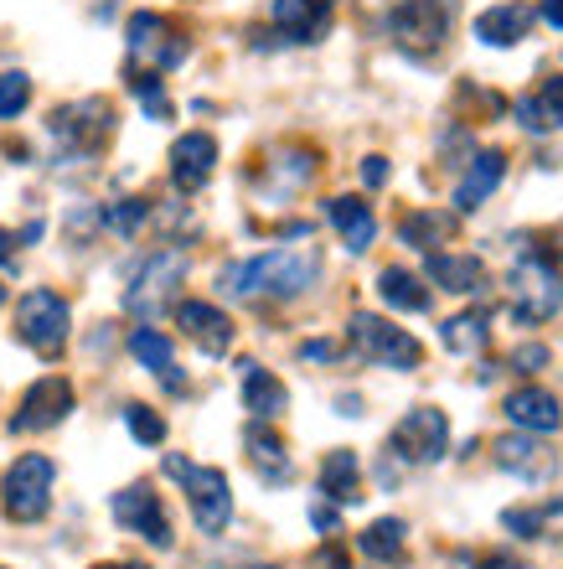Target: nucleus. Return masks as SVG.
Instances as JSON below:
<instances>
[{"instance_id":"1","label":"nucleus","mask_w":563,"mask_h":569,"mask_svg":"<svg viewBox=\"0 0 563 569\" xmlns=\"http://www.w3.org/2000/svg\"><path fill=\"white\" fill-rule=\"evenodd\" d=\"M321 274V254L311 243L300 249H269L259 259H243V264H228L223 270V290L238 300H295L305 296Z\"/></svg>"},{"instance_id":"2","label":"nucleus","mask_w":563,"mask_h":569,"mask_svg":"<svg viewBox=\"0 0 563 569\" xmlns=\"http://www.w3.org/2000/svg\"><path fill=\"white\" fill-rule=\"evenodd\" d=\"M506 284H512V316H517V321L543 327V321L559 316L563 274H559V264H553L549 254H522L517 264H512V274H506Z\"/></svg>"},{"instance_id":"3","label":"nucleus","mask_w":563,"mask_h":569,"mask_svg":"<svg viewBox=\"0 0 563 569\" xmlns=\"http://www.w3.org/2000/svg\"><path fill=\"white\" fill-rule=\"evenodd\" d=\"M165 477L181 481V492L192 502V518L202 533H223L228 518H233V492H228V477L218 466H197L187 456H165Z\"/></svg>"},{"instance_id":"4","label":"nucleus","mask_w":563,"mask_h":569,"mask_svg":"<svg viewBox=\"0 0 563 569\" xmlns=\"http://www.w3.org/2000/svg\"><path fill=\"white\" fill-rule=\"evenodd\" d=\"M346 342H352L356 358L378 362V368H393V373H414L419 362H424V347H419L409 331L383 321V316H372V311H356L352 321H346Z\"/></svg>"},{"instance_id":"5","label":"nucleus","mask_w":563,"mask_h":569,"mask_svg":"<svg viewBox=\"0 0 563 569\" xmlns=\"http://www.w3.org/2000/svg\"><path fill=\"white\" fill-rule=\"evenodd\" d=\"M52 477H58V466L47 461V456H21L11 461L6 481H0V508L11 523H42L47 508H52Z\"/></svg>"},{"instance_id":"6","label":"nucleus","mask_w":563,"mask_h":569,"mask_svg":"<svg viewBox=\"0 0 563 569\" xmlns=\"http://www.w3.org/2000/svg\"><path fill=\"white\" fill-rule=\"evenodd\" d=\"M73 331V311L58 290H27L16 306V337L37 352V358H58L62 342Z\"/></svg>"},{"instance_id":"7","label":"nucleus","mask_w":563,"mask_h":569,"mask_svg":"<svg viewBox=\"0 0 563 569\" xmlns=\"http://www.w3.org/2000/svg\"><path fill=\"white\" fill-rule=\"evenodd\" d=\"M388 31L393 42L409 52V58H430L445 47V31H450V6L445 0H399L388 11Z\"/></svg>"},{"instance_id":"8","label":"nucleus","mask_w":563,"mask_h":569,"mask_svg":"<svg viewBox=\"0 0 563 569\" xmlns=\"http://www.w3.org/2000/svg\"><path fill=\"white\" fill-rule=\"evenodd\" d=\"M109 130H114V104L109 99H78V104H62L52 114V140L68 156H93L109 140Z\"/></svg>"},{"instance_id":"9","label":"nucleus","mask_w":563,"mask_h":569,"mask_svg":"<svg viewBox=\"0 0 563 569\" xmlns=\"http://www.w3.org/2000/svg\"><path fill=\"white\" fill-rule=\"evenodd\" d=\"M187 280V254H177V249H161V254H150L140 270H134L130 290H124V306H130L134 316H161L165 306H171V290Z\"/></svg>"},{"instance_id":"10","label":"nucleus","mask_w":563,"mask_h":569,"mask_svg":"<svg viewBox=\"0 0 563 569\" xmlns=\"http://www.w3.org/2000/svg\"><path fill=\"white\" fill-rule=\"evenodd\" d=\"M109 508H114L119 528L140 533L150 549H171V543H177V533H171V518H165V508H161V492H155L150 481H134V487L114 492V502H109Z\"/></svg>"},{"instance_id":"11","label":"nucleus","mask_w":563,"mask_h":569,"mask_svg":"<svg viewBox=\"0 0 563 569\" xmlns=\"http://www.w3.org/2000/svg\"><path fill=\"white\" fill-rule=\"evenodd\" d=\"M388 450H399L403 461H440L450 450V420L430 405L409 409V415L393 425V435H388Z\"/></svg>"},{"instance_id":"12","label":"nucleus","mask_w":563,"mask_h":569,"mask_svg":"<svg viewBox=\"0 0 563 569\" xmlns=\"http://www.w3.org/2000/svg\"><path fill=\"white\" fill-rule=\"evenodd\" d=\"M73 415V383L68 378H37L27 389V399H21V409L11 415V430L16 435H42L52 430V425H62Z\"/></svg>"},{"instance_id":"13","label":"nucleus","mask_w":563,"mask_h":569,"mask_svg":"<svg viewBox=\"0 0 563 569\" xmlns=\"http://www.w3.org/2000/svg\"><path fill=\"white\" fill-rule=\"evenodd\" d=\"M130 52L134 58L150 62V73H161V68H177L181 58H187V37H181L171 21H165L161 11H134L130 16Z\"/></svg>"},{"instance_id":"14","label":"nucleus","mask_w":563,"mask_h":569,"mask_svg":"<svg viewBox=\"0 0 563 569\" xmlns=\"http://www.w3.org/2000/svg\"><path fill=\"white\" fill-rule=\"evenodd\" d=\"M496 466L512 471L517 481L543 487V481L559 477V450H549L543 440H527V435H502V440H496Z\"/></svg>"},{"instance_id":"15","label":"nucleus","mask_w":563,"mask_h":569,"mask_svg":"<svg viewBox=\"0 0 563 569\" xmlns=\"http://www.w3.org/2000/svg\"><path fill=\"white\" fill-rule=\"evenodd\" d=\"M218 171V140L192 130V136H181L171 146V181H177L181 192H202Z\"/></svg>"},{"instance_id":"16","label":"nucleus","mask_w":563,"mask_h":569,"mask_svg":"<svg viewBox=\"0 0 563 569\" xmlns=\"http://www.w3.org/2000/svg\"><path fill=\"white\" fill-rule=\"evenodd\" d=\"M177 327L192 337L208 358H223L228 347H233V321H228V311H218V306H208V300H181L177 306Z\"/></svg>"},{"instance_id":"17","label":"nucleus","mask_w":563,"mask_h":569,"mask_svg":"<svg viewBox=\"0 0 563 569\" xmlns=\"http://www.w3.org/2000/svg\"><path fill=\"white\" fill-rule=\"evenodd\" d=\"M269 16L290 42H321L331 27V0H274Z\"/></svg>"},{"instance_id":"18","label":"nucleus","mask_w":563,"mask_h":569,"mask_svg":"<svg viewBox=\"0 0 563 569\" xmlns=\"http://www.w3.org/2000/svg\"><path fill=\"white\" fill-rule=\"evenodd\" d=\"M537 11L533 6H517V0H506V6H491V11L475 16V37L486 47H517L527 31H533Z\"/></svg>"},{"instance_id":"19","label":"nucleus","mask_w":563,"mask_h":569,"mask_svg":"<svg viewBox=\"0 0 563 569\" xmlns=\"http://www.w3.org/2000/svg\"><path fill=\"white\" fill-rule=\"evenodd\" d=\"M502 177H506L502 150H481V156H471V166H465V177H460V187H455V208L475 212L496 187H502Z\"/></svg>"},{"instance_id":"20","label":"nucleus","mask_w":563,"mask_h":569,"mask_svg":"<svg viewBox=\"0 0 563 569\" xmlns=\"http://www.w3.org/2000/svg\"><path fill=\"white\" fill-rule=\"evenodd\" d=\"M506 420L517 425V430L553 435L563 425V405H559V393H549V389H517L506 399Z\"/></svg>"},{"instance_id":"21","label":"nucleus","mask_w":563,"mask_h":569,"mask_svg":"<svg viewBox=\"0 0 563 569\" xmlns=\"http://www.w3.org/2000/svg\"><path fill=\"white\" fill-rule=\"evenodd\" d=\"M326 218H331V228L341 233V243H346L352 254H362V249L378 239V218H372V208L368 202H356V197H331Z\"/></svg>"},{"instance_id":"22","label":"nucleus","mask_w":563,"mask_h":569,"mask_svg":"<svg viewBox=\"0 0 563 569\" xmlns=\"http://www.w3.org/2000/svg\"><path fill=\"white\" fill-rule=\"evenodd\" d=\"M430 280L450 296H481L486 290V264L475 254H430Z\"/></svg>"},{"instance_id":"23","label":"nucleus","mask_w":563,"mask_h":569,"mask_svg":"<svg viewBox=\"0 0 563 569\" xmlns=\"http://www.w3.org/2000/svg\"><path fill=\"white\" fill-rule=\"evenodd\" d=\"M243 405H249L253 420H280L284 409H290V393L274 373H264L259 362H243Z\"/></svg>"},{"instance_id":"24","label":"nucleus","mask_w":563,"mask_h":569,"mask_svg":"<svg viewBox=\"0 0 563 569\" xmlns=\"http://www.w3.org/2000/svg\"><path fill=\"white\" fill-rule=\"evenodd\" d=\"M517 124L533 130V136H549V130H563V73L543 78V89L527 93L517 104Z\"/></svg>"},{"instance_id":"25","label":"nucleus","mask_w":563,"mask_h":569,"mask_svg":"<svg viewBox=\"0 0 563 569\" xmlns=\"http://www.w3.org/2000/svg\"><path fill=\"white\" fill-rule=\"evenodd\" d=\"M243 446H249V461H253V471L264 481H290V450H284V440L274 430H269L264 420H253L249 425V435H243Z\"/></svg>"},{"instance_id":"26","label":"nucleus","mask_w":563,"mask_h":569,"mask_svg":"<svg viewBox=\"0 0 563 569\" xmlns=\"http://www.w3.org/2000/svg\"><path fill=\"white\" fill-rule=\"evenodd\" d=\"M130 352H134V362H145L150 373L165 378V389H181L177 347H171V337H161L155 327H140V331H130Z\"/></svg>"},{"instance_id":"27","label":"nucleus","mask_w":563,"mask_h":569,"mask_svg":"<svg viewBox=\"0 0 563 569\" xmlns=\"http://www.w3.org/2000/svg\"><path fill=\"white\" fill-rule=\"evenodd\" d=\"M321 492L331 502H356L362 497V466H356L352 450H331L326 461H321Z\"/></svg>"},{"instance_id":"28","label":"nucleus","mask_w":563,"mask_h":569,"mask_svg":"<svg viewBox=\"0 0 563 569\" xmlns=\"http://www.w3.org/2000/svg\"><path fill=\"white\" fill-rule=\"evenodd\" d=\"M502 523L517 533V539H543V533H563V497H549L537 508H506Z\"/></svg>"},{"instance_id":"29","label":"nucleus","mask_w":563,"mask_h":569,"mask_svg":"<svg viewBox=\"0 0 563 569\" xmlns=\"http://www.w3.org/2000/svg\"><path fill=\"white\" fill-rule=\"evenodd\" d=\"M378 296H383L393 311H430V290L419 284V274L399 270V264H388V270L378 274Z\"/></svg>"},{"instance_id":"30","label":"nucleus","mask_w":563,"mask_h":569,"mask_svg":"<svg viewBox=\"0 0 563 569\" xmlns=\"http://www.w3.org/2000/svg\"><path fill=\"white\" fill-rule=\"evenodd\" d=\"M403 533H409V528H403L399 518H378V523L356 539V549H362L368 559H378V565H399L403 559Z\"/></svg>"},{"instance_id":"31","label":"nucleus","mask_w":563,"mask_h":569,"mask_svg":"<svg viewBox=\"0 0 563 569\" xmlns=\"http://www.w3.org/2000/svg\"><path fill=\"white\" fill-rule=\"evenodd\" d=\"M440 337H445L450 352H460V358H475V352L486 347V316H481V311H460V316H450Z\"/></svg>"},{"instance_id":"32","label":"nucleus","mask_w":563,"mask_h":569,"mask_svg":"<svg viewBox=\"0 0 563 569\" xmlns=\"http://www.w3.org/2000/svg\"><path fill=\"white\" fill-rule=\"evenodd\" d=\"M450 228L455 223H450L445 212H409V218L399 223V239L409 243V249H430L434 254V239H445Z\"/></svg>"},{"instance_id":"33","label":"nucleus","mask_w":563,"mask_h":569,"mask_svg":"<svg viewBox=\"0 0 563 569\" xmlns=\"http://www.w3.org/2000/svg\"><path fill=\"white\" fill-rule=\"evenodd\" d=\"M145 218H150V202H145V197H124V202H109V212H104V223L114 228L119 239H130V233L145 223Z\"/></svg>"},{"instance_id":"34","label":"nucleus","mask_w":563,"mask_h":569,"mask_svg":"<svg viewBox=\"0 0 563 569\" xmlns=\"http://www.w3.org/2000/svg\"><path fill=\"white\" fill-rule=\"evenodd\" d=\"M130 89H134V99H140V104L150 109V114H155V120H165V114H171V99H165V89H161V78L150 73H140V68H134L130 73Z\"/></svg>"},{"instance_id":"35","label":"nucleus","mask_w":563,"mask_h":569,"mask_svg":"<svg viewBox=\"0 0 563 569\" xmlns=\"http://www.w3.org/2000/svg\"><path fill=\"white\" fill-rule=\"evenodd\" d=\"M124 425H130V435L140 440V446H161V440H165V420L155 415V409H145V405L124 409Z\"/></svg>"},{"instance_id":"36","label":"nucleus","mask_w":563,"mask_h":569,"mask_svg":"<svg viewBox=\"0 0 563 569\" xmlns=\"http://www.w3.org/2000/svg\"><path fill=\"white\" fill-rule=\"evenodd\" d=\"M31 104V78L27 73H0V120H16Z\"/></svg>"},{"instance_id":"37","label":"nucleus","mask_w":563,"mask_h":569,"mask_svg":"<svg viewBox=\"0 0 563 569\" xmlns=\"http://www.w3.org/2000/svg\"><path fill=\"white\" fill-rule=\"evenodd\" d=\"M512 368H517V373H543V368H549V347L543 342L517 347V352H512Z\"/></svg>"},{"instance_id":"38","label":"nucleus","mask_w":563,"mask_h":569,"mask_svg":"<svg viewBox=\"0 0 563 569\" xmlns=\"http://www.w3.org/2000/svg\"><path fill=\"white\" fill-rule=\"evenodd\" d=\"M311 569H352V559H346V549L341 543H321L311 559Z\"/></svg>"},{"instance_id":"39","label":"nucleus","mask_w":563,"mask_h":569,"mask_svg":"<svg viewBox=\"0 0 563 569\" xmlns=\"http://www.w3.org/2000/svg\"><path fill=\"white\" fill-rule=\"evenodd\" d=\"M362 181H368V187H383V181H388V161H383V156H368V161H362Z\"/></svg>"},{"instance_id":"40","label":"nucleus","mask_w":563,"mask_h":569,"mask_svg":"<svg viewBox=\"0 0 563 569\" xmlns=\"http://www.w3.org/2000/svg\"><path fill=\"white\" fill-rule=\"evenodd\" d=\"M475 569H527V565H522L517 555H486V559H481V565H475Z\"/></svg>"},{"instance_id":"41","label":"nucleus","mask_w":563,"mask_h":569,"mask_svg":"<svg viewBox=\"0 0 563 569\" xmlns=\"http://www.w3.org/2000/svg\"><path fill=\"white\" fill-rule=\"evenodd\" d=\"M311 523L321 528V533H336V528H341V518H336V512H331V508H311Z\"/></svg>"},{"instance_id":"42","label":"nucleus","mask_w":563,"mask_h":569,"mask_svg":"<svg viewBox=\"0 0 563 569\" xmlns=\"http://www.w3.org/2000/svg\"><path fill=\"white\" fill-rule=\"evenodd\" d=\"M300 358H315V362H326V358H336V347H331V342H305V347H300Z\"/></svg>"},{"instance_id":"43","label":"nucleus","mask_w":563,"mask_h":569,"mask_svg":"<svg viewBox=\"0 0 563 569\" xmlns=\"http://www.w3.org/2000/svg\"><path fill=\"white\" fill-rule=\"evenodd\" d=\"M543 21L563 31V0H543Z\"/></svg>"},{"instance_id":"44","label":"nucleus","mask_w":563,"mask_h":569,"mask_svg":"<svg viewBox=\"0 0 563 569\" xmlns=\"http://www.w3.org/2000/svg\"><path fill=\"white\" fill-rule=\"evenodd\" d=\"M11 259H16V233L0 228V264H11Z\"/></svg>"},{"instance_id":"45","label":"nucleus","mask_w":563,"mask_h":569,"mask_svg":"<svg viewBox=\"0 0 563 569\" xmlns=\"http://www.w3.org/2000/svg\"><path fill=\"white\" fill-rule=\"evenodd\" d=\"M99 569H145V565H99Z\"/></svg>"},{"instance_id":"46","label":"nucleus","mask_w":563,"mask_h":569,"mask_svg":"<svg viewBox=\"0 0 563 569\" xmlns=\"http://www.w3.org/2000/svg\"><path fill=\"white\" fill-rule=\"evenodd\" d=\"M0 306H6V284H0Z\"/></svg>"},{"instance_id":"47","label":"nucleus","mask_w":563,"mask_h":569,"mask_svg":"<svg viewBox=\"0 0 563 569\" xmlns=\"http://www.w3.org/2000/svg\"><path fill=\"white\" fill-rule=\"evenodd\" d=\"M259 569H269V565H259Z\"/></svg>"},{"instance_id":"48","label":"nucleus","mask_w":563,"mask_h":569,"mask_svg":"<svg viewBox=\"0 0 563 569\" xmlns=\"http://www.w3.org/2000/svg\"><path fill=\"white\" fill-rule=\"evenodd\" d=\"M0 569H6V565H0Z\"/></svg>"}]
</instances>
